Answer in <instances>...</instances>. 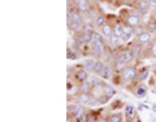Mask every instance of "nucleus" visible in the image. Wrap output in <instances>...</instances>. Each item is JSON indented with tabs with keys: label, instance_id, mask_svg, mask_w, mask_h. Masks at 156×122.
<instances>
[{
	"label": "nucleus",
	"instance_id": "nucleus-12",
	"mask_svg": "<svg viewBox=\"0 0 156 122\" xmlns=\"http://www.w3.org/2000/svg\"><path fill=\"white\" fill-rule=\"evenodd\" d=\"M96 60H98V58L87 57L86 60L82 62V66H83L89 73H94V70H95V65H96Z\"/></svg>",
	"mask_w": 156,
	"mask_h": 122
},
{
	"label": "nucleus",
	"instance_id": "nucleus-7",
	"mask_svg": "<svg viewBox=\"0 0 156 122\" xmlns=\"http://www.w3.org/2000/svg\"><path fill=\"white\" fill-rule=\"evenodd\" d=\"M73 8H76V9H78L80 12H82V13H85V16L89 12H91L92 9V4H91V2L90 0H74V4H73Z\"/></svg>",
	"mask_w": 156,
	"mask_h": 122
},
{
	"label": "nucleus",
	"instance_id": "nucleus-27",
	"mask_svg": "<svg viewBox=\"0 0 156 122\" xmlns=\"http://www.w3.org/2000/svg\"><path fill=\"white\" fill-rule=\"evenodd\" d=\"M151 108H152V112H155V113H156V104H152V106H151Z\"/></svg>",
	"mask_w": 156,
	"mask_h": 122
},
{
	"label": "nucleus",
	"instance_id": "nucleus-6",
	"mask_svg": "<svg viewBox=\"0 0 156 122\" xmlns=\"http://www.w3.org/2000/svg\"><path fill=\"white\" fill-rule=\"evenodd\" d=\"M154 35L151 33H148V31H146V30H143L140 34H138L135 38H134V40L136 42V43H139L142 47H148L151 43H152V40H154Z\"/></svg>",
	"mask_w": 156,
	"mask_h": 122
},
{
	"label": "nucleus",
	"instance_id": "nucleus-5",
	"mask_svg": "<svg viewBox=\"0 0 156 122\" xmlns=\"http://www.w3.org/2000/svg\"><path fill=\"white\" fill-rule=\"evenodd\" d=\"M119 56L126 62V65H131V62L135 60V56H134L133 51H131L130 46H122L121 47V51L119 50Z\"/></svg>",
	"mask_w": 156,
	"mask_h": 122
},
{
	"label": "nucleus",
	"instance_id": "nucleus-23",
	"mask_svg": "<svg viewBox=\"0 0 156 122\" xmlns=\"http://www.w3.org/2000/svg\"><path fill=\"white\" fill-rule=\"evenodd\" d=\"M148 3H150L151 11H152V9H156V0H148Z\"/></svg>",
	"mask_w": 156,
	"mask_h": 122
},
{
	"label": "nucleus",
	"instance_id": "nucleus-15",
	"mask_svg": "<svg viewBox=\"0 0 156 122\" xmlns=\"http://www.w3.org/2000/svg\"><path fill=\"white\" fill-rule=\"evenodd\" d=\"M103 78H100L99 75H96V74H90V77H89V82H90V85L92 86V87H98V86H103V85H105V82L104 81H101Z\"/></svg>",
	"mask_w": 156,
	"mask_h": 122
},
{
	"label": "nucleus",
	"instance_id": "nucleus-13",
	"mask_svg": "<svg viewBox=\"0 0 156 122\" xmlns=\"http://www.w3.org/2000/svg\"><path fill=\"white\" fill-rule=\"evenodd\" d=\"M100 34L103 35L105 39L111 38L112 35H113V25H112L111 22H107L104 26L100 27Z\"/></svg>",
	"mask_w": 156,
	"mask_h": 122
},
{
	"label": "nucleus",
	"instance_id": "nucleus-1",
	"mask_svg": "<svg viewBox=\"0 0 156 122\" xmlns=\"http://www.w3.org/2000/svg\"><path fill=\"white\" fill-rule=\"evenodd\" d=\"M119 17L121 21L128 23L131 27H138V26L143 25V17L140 16L135 9H133V11H130V9H122V11L120 12Z\"/></svg>",
	"mask_w": 156,
	"mask_h": 122
},
{
	"label": "nucleus",
	"instance_id": "nucleus-24",
	"mask_svg": "<svg viewBox=\"0 0 156 122\" xmlns=\"http://www.w3.org/2000/svg\"><path fill=\"white\" fill-rule=\"evenodd\" d=\"M150 17L154 19V21H156V9H152L151 11V13H150Z\"/></svg>",
	"mask_w": 156,
	"mask_h": 122
},
{
	"label": "nucleus",
	"instance_id": "nucleus-3",
	"mask_svg": "<svg viewBox=\"0 0 156 122\" xmlns=\"http://www.w3.org/2000/svg\"><path fill=\"white\" fill-rule=\"evenodd\" d=\"M70 74H72V78H73V81H74L76 83H82V82L89 81V77H90V73L87 71L82 65L77 66L76 70L70 71Z\"/></svg>",
	"mask_w": 156,
	"mask_h": 122
},
{
	"label": "nucleus",
	"instance_id": "nucleus-25",
	"mask_svg": "<svg viewBox=\"0 0 156 122\" xmlns=\"http://www.w3.org/2000/svg\"><path fill=\"white\" fill-rule=\"evenodd\" d=\"M150 85H152V86L155 87V90H156V71H155V77L150 81Z\"/></svg>",
	"mask_w": 156,
	"mask_h": 122
},
{
	"label": "nucleus",
	"instance_id": "nucleus-10",
	"mask_svg": "<svg viewBox=\"0 0 156 122\" xmlns=\"http://www.w3.org/2000/svg\"><path fill=\"white\" fill-rule=\"evenodd\" d=\"M107 22H108V18H107L105 14H103V13H98V14H96V17L94 18V21H92V25H94L95 29H100L101 26H104Z\"/></svg>",
	"mask_w": 156,
	"mask_h": 122
},
{
	"label": "nucleus",
	"instance_id": "nucleus-16",
	"mask_svg": "<svg viewBox=\"0 0 156 122\" xmlns=\"http://www.w3.org/2000/svg\"><path fill=\"white\" fill-rule=\"evenodd\" d=\"M115 95H116V90H115L111 85L105 83V85H104V99L108 101V100H111Z\"/></svg>",
	"mask_w": 156,
	"mask_h": 122
},
{
	"label": "nucleus",
	"instance_id": "nucleus-28",
	"mask_svg": "<svg viewBox=\"0 0 156 122\" xmlns=\"http://www.w3.org/2000/svg\"><path fill=\"white\" fill-rule=\"evenodd\" d=\"M151 122H156V117H152V118H151Z\"/></svg>",
	"mask_w": 156,
	"mask_h": 122
},
{
	"label": "nucleus",
	"instance_id": "nucleus-26",
	"mask_svg": "<svg viewBox=\"0 0 156 122\" xmlns=\"http://www.w3.org/2000/svg\"><path fill=\"white\" fill-rule=\"evenodd\" d=\"M96 122H107V118H104V117H98Z\"/></svg>",
	"mask_w": 156,
	"mask_h": 122
},
{
	"label": "nucleus",
	"instance_id": "nucleus-14",
	"mask_svg": "<svg viewBox=\"0 0 156 122\" xmlns=\"http://www.w3.org/2000/svg\"><path fill=\"white\" fill-rule=\"evenodd\" d=\"M143 26H144V30H146V31L151 33L152 35H155V34H156V21H154V19L151 18V17L143 23Z\"/></svg>",
	"mask_w": 156,
	"mask_h": 122
},
{
	"label": "nucleus",
	"instance_id": "nucleus-22",
	"mask_svg": "<svg viewBox=\"0 0 156 122\" xmlns=\"http://www.w3.org/2000/svg\"><path fill=\"white\" fill-rule=\"evenodd\" d=\"M78 56H80V53H78L76 50H73V48H68V52H66V57L68 60H77Z\"/></svg>",
	"mask_w": 156,
	"mask_h": 122
},
{
	"label": "nucleus",
	"instance_id": "nucleus-17",
	"mask_svg": "<svg viewBox=\"0 0 156 122\" xmlns=\"http://www.w3.org/2000/svg\"><path fill=\"white\" fill-rule=\"evenodd\" d=\"M144 52H147V57H152V58H156V37L154 38L152 43L146 48Z\"/></svg>",
	"mask_w": 156,
	"mask_h": 122
},
{
	"label": "nucleus",
	"instance_id": "nucleus-21",
	"mask_svg": "<svg viewBox=\"0 0 156 122\" xmlns=\"http://www.w3.org/2000/svg\"><path fill=\"white\" fill-rule=\"evenodd\" d=\"M104 66H105V61L101 60V58H98V60H96V65H95V70H94V74L100 77L101 71H103V69H104Z\"/></svg>",
	"mask_w": 156,
	"mask_h": 122
},
{
	"label": "nucleus",
	"instance_id": "nucleus-29",
	"mask_svg": "<svg viewBox=\"0 0 156 122\" xmlns=\"http://www.w3.org/2000/svg\"><path fill=\"white\" fill-rule=\"evenodd\" d=\"M155 66H156V62H155Z\"/></svg>",
	"mask_w": 156,
	"mask_h": 122
},
{
	"label": "nucleus",
	"instance_id": "nucleus-19",
	"mask_svg": "<svg viewBox=\"0 0 156 122\" xmlns=\"http://www.w3.org/2000/svg\"><path fill=\"white\" fill-rule=\"evenodd\" d=\"M148 77H150V69L148 68H140V69H138V81H140V83L147 79Z\"/></svg>",
	"mask_w": 156,
	"mask_h": 122
},
{
	"label": "nucleus",
	"instance_id": "nucleus-4",
	"mask_svg": "<svg viewBox=\"0 0 156 122\" xmlns=\"http://www.w3.org/2000/svg\"><path fill=\"white\" fill-rule=\"evenodd\" d=\"M66 17H68V19H70V21L76 22V23H80V25H85V23H86V16H85V13L80 12L76 8H69V9H68Z\"/></svg>",
	"mask_w": 156,
	"mask_h": 122
},
{
	"label": "nucleus",
	"instance_id": "nucleus-2",
	"mask_svg": "<svg viewBox=\"0 0 156 122\" xmlns=\"http://www.w3.org/2000/svg\"><path fill=\"white\" fill-rule=\"evenodd\" d=\"M120 78H121V83H134V82L138 81V69L134 65H128L125 66L122 70L119 71Z\"/></svg>",
	"mask_w": 156,
	"mask_h": 122
},
{
	"label": "nucleus",
	"instance_id": "nucleus-20",
	"mask_svg": "<svg viewBox=\"0 0 156 122\" xmlns=\"http://www.w3.org/2000/svg\"><path fill=\"white\" fill-rule=\"evenodd\" d=\"M107 120L111 122H124V116L120 112H115V113H109Z\"/></svg>",
	"mask_w": 156,
	"mask_h": 122
},
{
	"label": "nucleus",
	"instance_id": "nucleus-18",
	"mask_svg": "<svg viewBox=\"0 0 156 122\" xmlns=\"http://www.w3.org/2000/svg\"><path fill=\"white\" fill-rule=\"evenodd\" d=\"M78 89H80V92H83V94H91V91H92L94 87L90 85L89 81H86V82H82V83H78Z\"/></svg>",
	"mask_w": 156,
	"mask_h": 122
},
{
	"label": "nucleus",
	"instance_id": "nucleus-9",
	"mask_svg": "<svg viewBox=\"0 0 156 122\" xmlns=\"http://www.w3.org/2000/svg\"><path fill=\"white\" fill-rule=\"evenodd\" d=\"M125 118H126V122H133L135 118H136V110L133 105L130 104H126L125 105Z\"/></svg>",
	"mask_w": 156,
	"mask_h": 122
},
{
	"label": "nucleus",
	"instance_id": "nucleus-8",
	"mask_svg": "<svg viewBox=\"0 0 156 122\" xmlns=\"http://www.w3.org/2000/svg\"><path fill=\"white\" fill-rule=\"evenodd\" d=\"M105 40H107V46H108L111 50H113V51H119L120 48L124 46V44H122V40H121V38L116 37L115 34H113V35H112L111 38L105 39Z\"/></svg>",
	"mask_w": 156,
	"mask_h": 122
},
{
	"label": "nucleus",
	"instance_id": "nucleus-11",
	"mask_svg": "<svg viewBox=\"0 0 156 122\" xmlns=\"http://www.w3.org/2000/svg\"><path fill=\"white\" fill-rule=\"evenodd\" d=\"M133 94L138 97V99H143V97L147 95V87H146L143 83H138L133 89Z\"/></svg>",
	"mask_w": 156,
	"mask_h": 122
}]
</instances>
